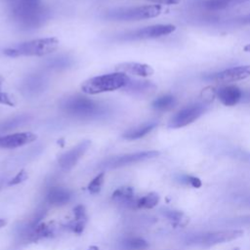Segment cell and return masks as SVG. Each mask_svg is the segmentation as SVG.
Wrapping results in <instances>:
<instances>
[{"instance_id":"cell-1","label":"cell","mask_w":250,"mask_h":250,"mask_svg":"<svg viewBox=\"0 0 250 250\" xmlns=\"http://www.w3.org/2000/svg\"><path fill=\"white\" fill-rule=\"evenodd\" d=\"M11 15L14 21L23 29L38 28L48 21L49 9L39 0L16 1L12 5Z\"/></svg>"},{"instance_id":"cell-2","label":"cell","mask_w":250,"mask_h":250,"mask_svg":"<svg viewBox=\"0 0 250 250\" xmlns=\"http://www.w3.org/2000/svg\"><path fill=\"white\" fill-rule=\"evenodd\" d=\"M61 108L66 114L79 119L97 118L105 113V108L103 104L79 95L64 99L61 103Z\"/></svg>"},{"instance_id":"cell-3","label":"cell","mask_w":250,"mask_h":250,"mask_svg":"<svg viewBox=\"0 0 250 250\" xmlns=\"http://www.w3.org/2000/svg\"><path fill=\"white\" fill-rule=\"evenodd\" d=\"M59 40L56 37H45L33 39L3 50V53L12 58L17 57H43L57 50Z\"/></svg>"},{"instance_id":"cell-4","label":"cell","mask_w":250,"mask_h":250,"mask_svg":"<svg viewBox=\"0 0 250 250\" xmlns=\"http://www.w3.org/2000/svg\"><path fill=\"white\" fill-rule=\"evenodd\" d=\"M161 6L157 4L119 7L106 11L103 17L114 21H135L156 18L161 14Z\"/></svg>"},{"instance_id":"cell-5","label":"cell","mask_w":250,"mask_h":250,"mask_svg":"<svg viewBox=\"0 0 250 250\" xmlns=\"http://www.w3.org/2000/svg\"><path fill=\"white\" fill-rule=\"evenodd\" d=\"M130 77L122 72H112L94 76L87 79L81 85L83 93L97 95L104 92H112L124 88L129 82Z\"/></svg>"},{"instance_id":"cell-6","label":"cell","mask_w":250,"mask_h":250,"mask_svg":"<svg viewBox=\"0 0 250 250\" xmlns=\"http://www.w3.org/2000/svg\"><path fill=\"white\" fill-rule=\"evenodd\" d=\"M241 229H225L211 232H204L195 235H190L186 239L188 245L199 247H211L217 244L229 242L242 236Z\"/></svg>"},{"instance_id":"cell-7","label":"cell","mask_w":250,"mask_h":250,"mask_svg":"<svg viewBox=\"0 0 250 250\" xmlns=\"http://www.w3.org/2000/svg\"><path fill=\"white\" fill-rule=\"evenodd\" d=\"M175 30L176 26L174 24H154L124 32L115 36V39L118 41H138L154 39L168 35Z\"/></svg>"},{"instance_id":"cell-8","label":"cell","mask_w":250,"mask_h":250,"mask_svg":"<svg viewBox=\"0 0 250 250\" xmlns=\"http://www.w3.org/2000/svg\"><path fill=\"white\" fill-rule=\"evenodd\" d=\"M207 109L208 105L203 103H194L185 105L170 118L168 127L172 129L186 127L202 116L207 111Z\"/></svg>"},{"instance_id":"cell-9","label":"cell","mask_w":250,"mask_h":250,"mask_svg":"<svg viewBox=\"0 0 250 250\" xmlns=\"http://www.w3.org/2000/svg\"><path fill=\"white\" fill-rule=\"evenodd\" d=\"M160 154L157 150H143L132 153H126L121 155H115L109 157L100 164V168L103 169H116L127 165H132L138 162L148 160L157 157Z\"/></svg>"},{"instance_id":"cell-10","label":"cell","mask_w":250,"mask_h":250,"mask_svg":"<svg viewBox=\"0 0 250 250\" xmlns=\"http://www.w3.org/2000/svg\"><path fill=\"white\" fill-rule=\"evenodd\" d=\"M250 77V64L238 65L224 69L222 71L210 74L205 77L208 81H214L216 83H229L243 80Z\"/></svg>"},{"instance_id":"cell-11","label":"cell","mask_w":250,"mask_h":250,"mask_svg":"<svg viewBox=\"0 0 250 250\" xmlns=\"http://www.w3.org/2000/svg\"><path fill=\"white\" fill-rule=\"evenodd\" d=\"M90 146H91V142L89 140H84L80 142L71 149L62 153L59 157V160H58L59 165L64 170L71 169L76 165L79 159L85 154V152L88 150Z\"/></svg>"},{"instance_id":"cell-12","label":"cell","mask_w":250,"mask_h":250,"mask_svg":"<svg viewBox=\"0 0 250 250\" xmlns=\"http://www.w3.org/2000/svg\"><path fill=\"white\" fill-rule=\"evenodd\" d=\"M47 86V77L39 73H34L26 76L22 80L21 84V91L26 97H34L41 94Z\"/></svg>"},{"instance_id":"cell-13","label":"cell","mask_w":250,"mask_h":250,"mask_svg":"<svg viewBox=\"0 0 250 250\" xmlns=\"http://www.w3.org/2000/svg\"><path fill=\"white\" fill-rule=\"evenodd\" d=\"M37 136L31 132H20L0 136V148H17L34 142Z\"/></svg>"},{"instance_id":"cell-14","label":"cell","mask_w":250,"mask_h":250,"mask_svg":"<svg viewBox=\"0 0 250 250\" xmlns=\"http://www.w3.org/2000/svg\"><path fill=\"white\" fill-rule=\"evenodd\" d=\"M243 94V91L235 85H224L216 91L218 100L226 106H233L240 103Z\"/></svg>"},{"instance_id":"cell-15","label":"cell","mask_w":250,"mask_h":250,"mask_svg":"<svg viewBox=\"0 0 250 250\" xmlns=\"http://www.w3.org/2000/svg\"><path fill=\"white\" fill-rule=\"evenodd\" d=\"M124 91L132 96L146 97L151 95L156 90V85L146 80L129 79L127 85L123 88Z\"/></svg>"},{"instance_id":"cell-16","label":"cell","mask_w":250,"mask_h":250,"mask_svg":"<svg viewBox=\"0 0 250 250\" xmlns=\"http://www.w3.org/2000/svg\"><path fill=\"white\" fill-rule=\"evenodd\" d=\"M115 70L117 72H122L125 74H132L140 77H147L153 74V68L146 64L141 62H121L116 64Z\"/></svg>"},{"instance_id":"cell-17","label":"cell","mask_w":250,"mask_h":250,"mask_svg":"<svg viewBox=\"0 0 250 250\" xmlns=\"http://www.w3.org/2000/svg\"><path fill=\"white\" fill-rule=\"evenodd\" d=\"M112 200L120 204L123 207L137 209L138 197L135 196V192L132 187H120L116 188L111 194Z\"/></svg>"},{"instance_id":"cell-18","label":"cell","mask_w":250,"mask_h":250,"mask_svg":"<svg viewBox=\"0 0 250 250\" xmlns=\"http://www.w3.org/2000/svg\"><path fill=\"white\" fill-rule=\"evenodd\" d=\"M157 125H158L157 121H149V122L143 123L137 127L131 128V129L127 130L126 132H124L122 135V138L125 140H129V141L141 139V138L146 136L148 133H150Z\"/></svg>"},{"instance_id":"cell-19","label":"cell","mask_w":250,"mask_h":250,"mask_svg":"<svg viewBox=\"0 0 250 250\" xmlns=\"http://www.w3.org/2000/svg\"><path fill=\"white\" fill-rule=\"evenodd\" d=\"M71 199V192L64 188L54 187L51 188L47 193V201L56 206L66 204Z\"/></svg>"},{"instance_id":"cell-20","label":"cell","mask_w":250,"mask_h":250,"mask_svg":"<svg viewBox=\"0 0 250 250\" xmlns=\"http://www.w3.org/2000/svg\"><path fill=\"white\" fill-rule=\"evenodd\" d=\"M248 1L250 0H202L201 6L207 11L217 12L241 5Z\"/></svg>"},{"instance_id":"cell-21","label":"cell","mask_w":250,"mask_h":250,"mask_svg":"<svg viewBox=\"0 0 250 250\" xmlns=\"http://www.w3.org/2000/svg\"><path fill=\"white\" fill-rule=\"evenodd\" d=\"M177 104V99L175 96L171 94L162 95L158 98H156L151 103V107L159 112H164L172 109Z\"/></svg>"},{"instance_id":"cell-22","label":"cell","mask_w":250,"mask_h":250,"mask_svg":"<svg viewBox=\"0 0 250 250\" xmlns=\"http://www.w3.org/2000/svg\"><path fill=\"white\" fill-rule=\"evenodd\" d=\"M72 63H73L72 58L66 55H61V56L49 59L46 62V66L52 69H64L71 66Z\"/></svg>"},{"instance_id":"cell-23","label":"cell","mask_w":250,"mask_h":250,"mask_svg":"<svg viewBox=\"0 0 250 250\" xmlns=\"http://www.w3.org/2000/svg\"><path fill=\"white\" fill-rule=\"evenodd\" d=\"M159 195L156 192H149L142 197H139L137 200V209L145 208V209H151L155 207L159 202Z\"/></svg>"},{"instance_id":"cell-24","label":"cell","mask_w":250,"mask_h":250,"mask_svg":"<svg viewBox=\"0 0 250 250\" xmlns=\"http://www.w3.org/2000/svg\"><path fill=\"white\" fill-rule=\"evenodd\" d=\"M162 213L175 226H186L188 223V218L181 211L171 210V209H164Z\"/></svg>"},{"instance_id":"cell-25","label":"cell","mask_w":250,"mask_h":250,"mask_svg":"<svg viewBox=\"0 0 250 250\" xmlns=\"http://www.w3.org/2000/svg\"><path fill=\"white\" fill-rule=\"evenodd\" d=\"M126 250H144L148 247V242L141 237H130L122 242Z\"/></svg>"},{"instance_id":"cell-26","label":"cell","mask_w":250,"mask_h":250,"mask_svg":"<svg viewBox=\"0 0 250 250\" xmlns=\"http://www.w3.org/2000/svg\"><path fill=\"white\" fill-rule=\"evenodd\" d=\"M55 232V226H53L52 224H39L35 226L34 229V232L32 234V236L36 239V238H43V237H49L52 234H54Z\"/></svg>"},{"instance_id":"cell-27","label":"cell","mask_w":250,"mask_h":250,"mask_svg":"<svg viewBox=\"0 0 250 250\" xmlns=\"http://www.w3.org/2000/svg\"><path fill=\"white\" fill-rule=\"evenodd\" d=\"M104 181V172H101L100 174H98L88 185L87 188L88 191L91 194H97L101 191L103 184Z\"/></svg>"},{"instance_id":"cell-28","label":"cell","mask_w":250,"mask_h":250,"mask_svg":"<svg viewBox=\"0 0 250 250\" xmlns=\"http://www.w3.org/2000/svg\"><path fill=\"white\" fill-rule=\"evenodd\" d=\"M28 119V116L27 115H21V116H18V117H15L13 118L12 120L10 121H6L5 123L1 124V128L3 130H9L11 128H15V127H18L19 125H21L23 123H25Z\"/></svg>"},{"instance_id":"cell-29","label":"cell","mask_w":250,"mask_h":250,"mask_svg":"<svg viewBox=\"0 0 250 250\" xmlns=\"http://www.w3.org/2000/svg\"><path fill=\"white\" fill-rule=\"evenodd\" d=\"M180 182L184 183L186 185H188L191 188H199L202 186V182L199 178H197L195 176H190V175L180 176Z\"/></svg>"},{"instance_id":"cell-30","label":"cell","mask_w":250,"mask_h":250,"mask_svg":"<svg viewBox=\"0 0 250 250\" xmlns=\"http://www.w3.org/2000/svg\"><path fill=\"white\" fill-rule=\"evenodd\" d=\"M73 215L76 221H87L86 209L82 204H78L73 208Z\"/></svg>"},{"instance_id":"cell-31","label":"cell","mask_w":250,"mask_h":250,"mask_svg":"<svg viewBox=\"0 0 250 250\" xmlns=\"http://www.w3.org/2000/svg\"><path fill=\"white\" fill-rule=\"evenodd\" d=\"M28 175L26 173L25 170H21L20 172H18L13 178L12 180L9 182V186H16V185H19L22 182H24L26 179H27Z\"/></svg>"},{"instance_id":"cell-32","label":"cell","mask_w":250,"mask_h":250,"mask_svg":"<svg viewBox=\"0 0 250 250\" xmlns=\"http://www.w3.org/2000/svg\"><path fill=\"white\" fill-rule=\"evenodd\" d=\"M85 224H86V221H73V222H71L70 224H69V229L73 231V232H75V233H77V234H80V233H82L83 232V230H84V229H85Z\"/></svg>"},{"instance_id":"cell-33","label":"cell","mask_w":250,"mask_h":250,"mask_svg":"<svg viewBox=\"0 0 250 250\" xmlns=\"http://www.w3.org/2000/svg\"><path fill=\"white\" fill-rule=\"evenodd\" d=\"M0 104H7L9 106H15L16 100L12 95L0 91Z\"/></svg>"},{"instance_id":"cell-34","label":"cell","mask_w":250,"mask_h":250,"mask_svg":"<svg viewBox=\"0 0 250 250\" xmlns=\"http://www.w3.org/2000/svg\"><path fill=\"white\" fill-rule=\"evenodd\" d=\"M146 1H149V2H152L154 4H157V5H176L178 3H180L181 0H146Z\"/></svg>"},{"instance_id":"cell-35","label":"cell","mask_w":250,"mask_h":250,"mask_svg":"<svg viewBox=\"0 0 250 250\" xmlns=\"http://www.w3.org/2000/svg\"><path fill=\"white\" fill-rule=\"evenodd\" d=\"M237 22L239 23H242V24H250V13L249 14H246L242 17H239L235 20Z\"/></svg>"},{"instance_id":"cell-36","label":"cell","mask_w":250,"mask_h":250,"mask_svg":"<svg viewBox=\"0 0 250 250\" xmlns=\"http://www.w3.org/2000/svg\"><path fill=\"white\" fill-rule=\"evenodd\" d=\"M241 102H243V103H250V91L245 92L243 94V98H242Z\"/></svg>"},{"instance_id":"cell-37","label":"cell","mask_w":250,"mask_h":250,"mask_svg":"<svg viewBox=\"0 0 250 250\" xmlns=\"http://www.w3.org/2000/svg\"><path fill=\"white\" fill-rule=\"evenodd\" d=\"M6 225V221L4 219H0V229Z\"/></svg>"},{"instance_id":"cell-38","label":"cell","mask_w":250,"mask_h":250,"mask_svg":"<svg viewBox=\"0 0 250 250\" xmlns=\"http://www.w3.org/2000/svg\"><path fill=\"white\" fill-rule=\"evenodd\" d=\"M87 250H99V247H97V246L93 245V246H90Z\"/></svg>"},{"instance_id":"cell-39","label":"cell","mask_w":250,"mask_h":250,"mask_svg":"<svg viewBox=\"0 0 250 250\" xmlns=\"http://www.w3.org/2000/svg\"><path fill=\"white\" fill-rule=\"evenodd\" d=\"M244 51H246V52H249V51H250V44H248V45H246V46L244 47Z\"/></svg>"},{"instance_id":"cell-40","label":"cell","mask_w":250,"mask_h":250,"mask_svg":"<svg viewBox=\"0 0 250 250\" xmlns=\"http://www.w3.org/2000/svg\"><path fill=\"white\" fill-rule=\"evenodd\" d=\"M244 202H245V203H247V204H249V205H250V196H248V197H247V198H245V199H244Z\"/></svg>"},{"instance_id":"cell-41","label":"cell","mask_w":250,"mask_h":250,"mask_svg":"<svg viewBox=\"0 0 250 250\" xmlns=\"http://www.w3.org/2000/svg\"><path fill=\"white\" fill-rule=\"evenodd\" d=\"M3 77L0 75V88H1V86H2V84H3Z\"/></svg>"},{"instance_id":"cell-42","label":"cell","mask_w":250,"mask_h":250,"mask_svg":"<svg viewBox=\"0 0 250 250\" xmlns=\"http://www.w3.org/2000/svg\"><path fill=\"white\" fill-rule=\"evenodd\" d=\"M231 250H240L238 247H235V248H233V249H231Z\"/></svg>"},{"instance_id":"cell-43","label":"cell","mask_w":250,"mask_h":250,"mask_svg":"<svg viewBox=\"0 0 250 250\" xmlns=\"http://www.w3.org/2000/svg\"><path fill=\"white\" fill-rule=\"evenodd\" d=\"M16 1H23V0H14V2H16Z\"/></svg>"}]
</instances>
